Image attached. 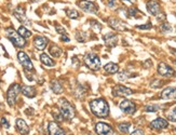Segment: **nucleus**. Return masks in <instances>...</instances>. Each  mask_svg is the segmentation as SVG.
<instances>
[{"label": "nucleus", "instance_id": "27", "mask_svg": "<svg viewBox=\"0 0 176 135\" xmlns=\"http://www.w3.org/2000/svg\"><path fill=\"white\" fill-rule=\"evenodd\" d=\"M18 33L20 34L21 36H22L23 38H25V39H27V38H29V37H32V31H30L29 29H27V28L25 27V26H20L18 27Z\"/></svg>", "mask_w": 176, "mask_h": 135}, {"label": "nucleus", "instance_id": "37", "mask_svg": "<svg viewBox=\"0 0 176 135\" xmlns=\"http://www.w3.org/2000/svg\"><path fill=\"white\" fill-rule=\"evenodd\" d=\"M151 27H153L151 23H147V24H144V25H137V26H136L137 29H142V30H148V29H151Z\"/></svg>", "mask_w": 176, "mask_h": 135}, {"label": "nucleus", "instance_id": "2", "mask_svg": "<svg viewBox=\"0 0 176 135\" xmlns=\"http://www.w3.org/2000/svg\"><path fill=\"white\" fill-rule=\"evenodd\" d=\"M58 107H59V112L63 115L64 119L66 120H73L76 116V109L73 105L68 102L66 98L62 97L58 100Z\"/></svg>", "mask_w": 176, "mask_h": 135}, {"label": "nucleus", "instance_id": "31", "mask_svg": "<svg viewBox=\"0 0 176 135\" xmlns=\"http://www.w3.org/2000/svg\"><path fill=\"white\" fill-rule=\"evenodd\" d=\"M90 24H91V28H92V29H94L95 31H97V33L103 29V25H102V24L99 23L98 21L91 20V21H90Z\"/></svg>", "mask_w": 176, "mask_h": 135}, {"label": "nucleus", "instance_id": "44", "mask_svg": "<svg viewBox=\"0 0 176 135\" xmlns=\"http://www.w3.org/2000/svg\"><path fill=\"white\" fill-rule=\"evenodd\" d=\"M41 1V0H30V2H33V3H36V2H39Z\"/></svg>", "mask_w": 176, "mask_h": 135}, {"label": "nucleus", "instance_id": "16", "mask_svg": "<svg viewBox=\"0 0 176 135\" xmlns=\"http://www.w3.org/2000/svg\"><path fill=\"white\" fill-rule=\"evenodd\" d=\"M48 132H49V135H66L65 131H64V130L61 127V125L55 121L49 122V125H48Z\"/></svg>", "mask_w": 176, "mask_h": 135}, {"label": "nucleus", "instance_id": "6", "mask_svg": "<svg viewBox=\"0 0 176 135\" xmlns=\"http://www.w3.org/2000/svg\"><path fill=\"white\" fill-rule=\"evenodd\" d=\"M18 62H20V64L23 66L25 73H34L35 71L32 60H30V57L24 51H20L18 53Z\"/></svg>", "mask_w": 176, "mask_h": 135}, {"label": "nucleus", "instance_id": "33", "mask_svg": "<svg viewBox=\"0 0 176 135\" xmlns=\"http://www.w3.org/2000/svg\"><path fill=\"white\" fill-rule=\"evenodd\" d=\"M130 76H131V75H130L129 71L124 70V71H121V73H119L117 78H118V80H120V81H124V80H127L128 78H130Z\"/></svg>", "mask_w": 176, "mask_h": 135}, {"label": "nucleus", "instance_id": "17", "mask_svg": "<svg viewBox=\"0 0 176 135\" xmlns=\"http://www.w3.org/2000/svg\"><path fill=\"white\" fill-rule=\"evenodd\" d=\"M33 43H34V47L37 50H39V51H43V50L47 48L48 43H49V40H48V38L43 37V36H36L34 38Z\"/></svg>", "mask_w": 176, "mask_h": 135}, {"label": "nucleus", "instance_id": "18", "mask_svg": "<svg viewBox=\"0 0 176 135\" xmlns=\"http://www.w3.org/2000/svg\"><path fill=\"white\" fill-rule=\"evenodd\" d=\"M149 127L153 130H163L168 127V122L166 121L164 118H157V119H154L150 122Z\"/></svg>", "mask_w": 176, "mask_h": 135}, {"label": "nucleus", "instance_id": "30", "mask_svg": "<svg viewBox=\"0 0 176 135\" xmlns=\"http://www.w3.org/2000/svg\"><path fill=\"white\" fill-rule=\"evenodd\" d=\"M130 127H131V123H129V122H123V123H119V125H118L119 131H120L121 133H124V134L129 133Z\"/></svg>", "mask_w": 176, "mask_h": 135}, {"label": "nucleus", "instance_id": "32", "mask_svg": "<svg viewBox=\"0 0 176 135\" xmlns=\"http://www.w3.org/2000/svg\"><path fill=\"white\" fill-rule=\"evenodd\" d=\"M160 30L162 31V33H170V31H172V27H171V25L168 23H166V22H162L160 25Z\"/></svg>", "mask_w": 176, "mask_h": 135}, {"label": "nucleus", "instance_id": "40", "mask_svg": "<svg viewBox=\"0 0 176 135\" xmlns=\"http://www.w3.org/2000/svg\"><path fill=\"white\" fill-rule=\"evenodd\" d=\"M1 124L3 127H6V129H9L10 127V123L8 122V120L6 119V118H1Z\"/></svg>", "mask_w": 176, "mask_h": 135}, {"label": "nucleus", "instance_id": "13", "mask_svg": "<svg viewBox=\"0 0 176 135\" xmlns=\"http://www.w3.org/2000/svg\"><path fill=\"white\" fill-rule=\"evenodd\" d=\"M95 131L98 135H113V127L104 122H98L95 125Z\"/></svg>", "mask_w": 176, "mask_h": 135}, {"label": "nucleus", "instance_id": "22", "mask_svg": "<svg viewBox=\"0 0 176 135\" xmlns=\"http://www.w3.org/2000/svg\"><path fill=\"white\" fill-rule=\"evenodd\" d=\"M40 62L47 67H54L55 66V61H53L51 56L47 54V53H41L40 54Z\"/></svg>", "mask_w": 176, "mask_h": 135}, {"label": "nucleus", "instance_id": "7", "mask_svg": "<svg viewBox=\"0 0 176 135\" xmlns=\"http://www.w3.org/2000/svg\"><path fill=\"white\" fill-rule=\"evenodd\" d=\"M77 6L82 11L90 14H97L99 11L98 6L94 1H90V0H79V1H77Z\"/></svg>", "mask_w": 176, "mask_h": 135}, {"label": "nucleus", "instance_id": "11", "mask_svg": "<svg viewBox=\"0 0 176 135\" xmlns=\"http://www.w3.org/2000/svg\"><path fill=\"white\" fill-rule=\"evenodd\" d=\"M119 107H120V109L122 110L124 114H128V115H133L136 112V105H135L132 101H129V100L121 101L120 104H119Z\"/></svg>", "mask_w": 176, "mask_h": 135}, {"label": "nucleus", "instance_id": "15", "mask_svg": "<svg viewBox=\"0 0 176 135\" xmlns=\"http://www.w3.org/2000/svg\"><path fill=\"white\" fill-rule=\"evenodd\" d=\"M103 40H104V42H105V44L107 45V47L115 48L116 45L118 44L119 38H118L117 34H115V33H108V34H106V35L103 36Z\"/></svg>", "mask_w": 176, "mask_h": 135}, {"label": "nucleus", "instance_id": "12", "mask_svg": "<svg viewBox=\"0 0 176 135\" xmlns=\"http://www.w3.org/2000/svg\"><path fill=\"white\" fill-rule=\"evenodd\" d=\"M13 15H14V18H15L16 20L20 22V23H22V24H30V22L28 21V18H27V15H26L25 9H24L23 7H21V6L16 7V8L14 9V11H13Z\"/></svg>", "mask_w": 176, "mask_h": 135}, {"label": "nucleus", "instance_id": "43", "mask_svg": "<svg viewBox=\"0 0 176 135\" xmlns=\"http://www.w3.org/2000/svg\"><path fill=\"white\" fill-rule=\"evenodd\" d=\"M122 1H125V2H129V3H131V4H133V3H135V2H136V0H122Z\"/></svg>", "mask_w": 176, "mask_h": 135}, {"label": "nucleus", "instance_id": "1", "mask_svg": "<svg viewBox=\"0 0 176 135\" xmlns=\"http://www.w3.org/2000/svg\"><path fill=\"white\" fill-rule=\"evenodd\" d=\"M90 109L92 114L98 118H106L109 116L110 109L105 98H95L90 102Z\"/></svg>", "mask_w": 176, "mask_h": 135}, {"label": "nucleus", "instance_id": "41", "mask_svg": "<svg viewBox=\"0 0 176 135\" xmlns=\"http://www.w3.org/2000/svg\"><path fill=\"white\" fill-rule=\"evenodd\" d=\"M131 135H145L144 133V131L141 129H136V130H134V131L131 133Z\"/></svg>", "mask_w": 176, "mask_h": 135}, {"label": "nucleus", "instance_id": "24", "mask_svg": "<svg viewBox=\"0 0 176 135\" xmlns=\"http://www.w3.org/2000/svg\"><path fill=\"white\" fill-rule=\"evenodd\" d=\"M49 52H50V54L54 57V59H58V57H61L62 54H63V50H62L58 44H51L50 45Z\"/></svg>", "mask_w": 176, "mask_h": 135}, {"label": "nucleus", "instance_id": "3", "mask_svg": "<svg viewBox=\"0 0 176 135\" xmlns=\"http://www.w3.org/2000/svg\"><path fill=\"white\" fill-rule=\"evenodd\" d=\"M6 36L16 48L23 49V48H25L26 44H27V41H26L25 38H23L13 27L6 28Z\"/></svg>", "mask_w": 176, "mask_h": 135}, {"label": "nucleus", "instance_id": "35", "mask_svg": "<svg viewBox=\"0 0 176 135\" xmlns=\"http://www.w3.org/2000/svg\"><path fill=\"white\" fill-rule=\"evenodd\" d=\"M168 119L172 122H176V109L175 108L168 112Z\"/></svg>", "mask_w": 176, "mask_h": 135}, {"label": "nucleus", "instance_id": "34", "mask_svg": "<svg viewBox=\"0 0 176 135\" xmlns=\"http://www.w3.org/2000/svg\"><path fill=\"white\" fill-rule=\"evenodd\" d=\"M145 112H156L157 110L159 109V106L158 105H147L145 106Z\"/></svg>", "mask_w": 176, "mask_h": 135}, {"label": "nucleus", "instance_id": "21", "mask_svg": "<svg viewBox=\"0 0 176 135\" xmlns=\"http://www.w3.org/2000/svg\"><path fill=\"white\" fill-rule=\"evenodd\" d=\"M22 93L26 97L33 98L37 95V90L35 86H22Z\"/></svg>", "mask_w": 176, "mask_h": 135}, {"label": "nucleus", "instance_id": "5", "mask_svg": "<svg viewBox=\"0 0 176 135\" xmlns=\"http://www.w3.org/2000/svg\"><path fill=\"white\" fill-rule=\"evenodd\" d=\"M22 92V86L18 83H13L10 86V88L7 91V103L9 104V106H14L15 102L18 100L20 93Z\"/></svg>", "mask_w": 176, "mask_h": 135}, {"label": "nucleus", "instance_id": "29", "mask_svg": "<svg viewBox=\"0 0 176 135\" xmlns=\"http://www.w3.org/2000/svg\"><path fill=\"white\" fill-rule=\"evenodd\" d=\"M88 39V34L85 31L78 30L76 31V40L79 42H85Z\"/></svg>", "mask_w": 176, "mask_h": 135}, {"label": "nucleus", "instance_id": "8", "mask_svg": "<svg viewBox=\"0 0 176 135\" xmlns=\"http://www.w3.org/2000/svg\"><path fill=\"white\" fill-rule=\"evenodd\" d=\"M107 23H108L109 27L113 28V30H117V31H125V30L128 29L127 24H125L123 21H121L119 18H113V16H111V18H108Z\"/></svg>", "mask_w": 176, "mask_h": 135}, {"label": "nucleus", "instance_id": "42", "mask_svg": "<svg viewBox=\"0 0 176 135\" xmlns=\"http://www.w3.org/2000/svg\"><path fill=\"white\" fill-rule=\"evenodd\" d=\"M61 41H63V42H69L70 41V38L67 36V34H66V35H61Z\"/></svg>", "mask_w": 176, "mask_h": 135}, {"label": "nucleus", "instance_id": "36", "mask_svg": "<svg viewBox=\"0 0 176 135\" xmlns=\"http://www.w3.org/2000/svg\"><path fill=\"white\" fill-rule=\"evenodd\" d=\"M55 30H56V33L59 34V35H66V34H67V31H66L65 28H64L62 25H59V24H55Z\"/></svg>", "mask_w": 176, "mask_h": 135}, {"label": "nucleus", "instance_id": "19", "mask_svg": "<svg viewBox=\"0 0 176 135\" xmlns=\"http://www.w3.org/2000/svg\"><path fill=\"white\" fill-rule=\"evenodd\" d=\"M160 97L162 100H173L176 98V88L175 86H168L161 92Z\"/></svg>", "mask_w": 176, "mask_h": 135}, {"label": "nucleus", "instance_id": "28", "mask_svg": "<svg viewBox=\"0 0 176 135\" xmlns=\"http://www.w3.org/2000/svg\"><path fill=\"white\" fill-rule=\"evenodd\" d=\"M138 14H141V11L137 8H128L125 9V15L129 18H136Z\"/></svg>", "mask_w": 176, "mask_h": 135}, {"label": "nucleus", "instance_id": "26", "mask_svg": "<svg viewBox=\"0 0 176 135\" xmlns=\"http://www.w3.org/2000/svg\"><path fill=\"white\" fill-rule=\"evenodd\" d=\"M65 13H66V15L70 18V20H78L79 16H80L79 12L76 10V9H66Z\"/></svg>", "mask_w": 176, "mask_h": 135}, {"label": "nucleus", "instance_id": "20", "mask_svg": "<svg viewBox=\"0 0 176 135\" xmlns=\"http://www.w3.org/2000/svg\"><path fill=\"white\" fill-rule=\"evenodd\" d=\"M15 125H16V129L18 130V132H20L22 135H27L28 133H29V131H30L29 127H28L27 123L25 122V120L18 118V119H16Z\"/></svg>", "mask_w": 176, "mask_h": 135}, {"label": "nucleus", "instance_id": "10", "mask_svg": "<svg viewBox=\"0 0 176 135\" xmlns=\"http://www.w3.org/2000/svg\"><path fill=\"white\" fill-rule=\"evenodd\" d=\"M146 8L147 11L149 12V14L153 16H157L161 13V4L158 0H149L146 3Z\"/></svg>", "mask_w": 176, "mask_h": 135}, {"label": "nucleus", "instance_id": "25", "mask_svg": "<svg viewBox=\"0 0 176 135\" xmlns=\"http://www.w3.org/2000/svg\"><path fill=\"white\" fill-rule=\"evenodd\" d=\"M50 88L55 94H62L64 91L63 86H62V84L58 80H52L51 84H50Z\"/></svg>", "mask_w": 176, "mask_h": 135}, {"label": "nucleus", "instance_id": "23", "mask_svg": "<svg viewBox=\"0 0 176 135\" xmlns=\"http://www.w3.org/2000/svg\"><path fill=\"white\" fill-rule=\"evenodd\" d=\"M104 70H105L106 74H109V75L117 74L119 71V66H118V64H116V63L109 62L104 66Z\"/></svg>", "mask_w": 176, "mask_h": 135}, {"label": "nucleus", "instance_id": "4", "mask_svg": "<svg viewBox=\"0 0 176 135\" xmlns=\"http://www.w3.org/2000/svg\"><path fill=\"white\" fill-rule=\"evenodd\" d=\"M83 62H84V64L87 65L88 68H90L93 71L99 70L102 67V62H101V59L98 57V55L95 54V53H92V52H89L84 55V57H83Z\"/></svg>", "mask_w": 176, "mask_h": 135}, {"label": "nucleus", "instance_id": "38", "mask_svg": "<svg viewBox=\"0 0 176 135\" xmlns=\"http://www.w3.org/2000/svg\"><path fill=\"white\" fill-rule=\"evenodd\" d=\"M52 115H53L54 119H55V121H58V122H62L64 120V117L63 115L61 114V112H52Z\"/></svg>", "mask_w": 176, "mask_h": 135}, {"label": "nucleus", "instance_id": "39", "mask_svg": "<svg viewBox=\"0 0 176 135\" xmlns=\"http://www.w3.org/2000/svg\"><path fill=\"white\" fill-rule=\"evenodd\" d=\"M107 6L110 9H115L118 6V0H107Z\"/></svg>", "mask_w": 176, "mask_h": 135}, {"label": "nucleus", "instance_id": "14", "mask_svg": "<svg viewBox=\"0 0 176 135\" xmlns=\"http://www.w3.org/2000/svg\"><path fill=\"white\" fill-rule=\"evenodd\" d=\"M132 94H133V90H131L128 86H120V84L116 86L115 88L113 89V96H123V97H125V96H130V95H132Z\"/></svg>", "mask_w": 176, "mask_h": 135}, {"label": "nucleus", "instance_id": "9", "mask_svg": "<svg viewBox=\"0 0 176 135\" xmlns=\"http://www.w3.org/2000/svg\"><path fill=\"white\" fill-rule=\"evenodd\" d=\"M158 74L160 75V76L162 77H166V78H171V77H173L175 75V70L172 68L171 66H168V64H165V63L161 62L159 63L158 65Z\"/></svg>", "mask_w": 176, "mask_h": 135}]
</instances>
